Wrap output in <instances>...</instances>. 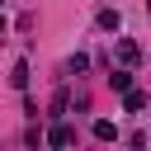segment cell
Wrapping results in <instances>:
<instances>
[{"mask_svg": "<svg viewBox=\"0 0 151 151\" xmlns=\"http://www.w3.org/2000/svg\"><path fill=\"white\" fill-rule=\"evenodd\" d=\"M118 61H123V66H137V61H142V47H137L132 38H118Z\"/></svg>", "mask_w": 151, "mask_h": 151, "instance_id": "6da1fadb", "label": "cell"}, {"mask_svg": "<svg viewBox=\"0 0 151 151\" xmlns=\"http://www.w3.org/2000/svg\"><path fill=\"white\" fill-rule=\"evenodd\" d=\"M71 137H76V132H71L66 123H57V127L47 132V146H71Z\"/></svg>", "mask_w": 151, "mask_h": 151, "instance_id": "7a4b0ae2", "label": "cell"}, {"mask_svg": "<svg viewBox=\"0 0 151 151\" xmlns=\"http://www.w3.org/2000/svg\"><path fill=\"white\" fill-rule=\"evenodd\" d=\"M123 109H127V113L146 109V94H142V90H123Z\"/></svg>", "mask_w": 151, "mask_h": 151, "instance_id": "3957f363", "label": "cell"}, {"mask_svg": "<svg viewBox=\"0 0 151 151\" xmlns=\"http://www.w3.org/2000/svg\"><path fill=\"white\" fill-rule=\"evenodd\" d=\"M9 85H14V90H24V85H28V61H14V71H9Z\"/></svg>", "mask_w": 151, "mask_h": 151, "instance_id": "277c9868", "label": "cell"}, {"mask_svg": "<svg viewBox=\"0 0 151 151\" xmlns=\"http://www.w3.org/2000/svg\"><path fill=\"white\" fill-rule=\"evenodd\" d=\"M109 85H113L118 94H123V90H132V71H127V66H123V71H113V76H109Z\"/></svg>", "mask_w": 151, "mask_h": 151, "instance_id": "5b68a950", "label": "cell"}, {"mask_svg": "<svg viewBox=\"0 0 151 151\" xmlns=\"http://www.w3.org/2000/svg\"><path fill=\"white\" fill-rule=\"evenodd\" d=\"M118 24H123V19H118V9H99V28H104V33H113Z\"/></svg>", "mask_w": 151, "mask_h": 151, "instance_id": "8992f818", "label": "cell"}, {"mask_svg": "<svg viewBox=\"0 0 151 151\" xmlns=\"http://www.w3.org/2000/svg\"><path fill=\"white\" fill-rule=\"evenodd\" d=\"M94 137H99V142H113V137H118V127H113L109 118H99V123H94Z\"/></svg>", "mask_w": 151, "mask_h": 151, "instance_id": "52a82bcc", "label": "cell"}, {"mask_svg": "<svg viewBox=\"0 0 151 151\" xmlns=\"http://www.w3.org/2000/svg\"><path fill=\"white\" fill-rule=\"evenodd\" d=\"M5 28H9V24H5V14H0V38H5Z\"/></svg>", "mask_w": 151, "mask_h": 151, "instance_id": "ba28073f", "label": "cell"}, {"mask_svg": "<svg viewBox=\"0 0 151 151\" xmlns=\"http://www.w3.org/2000/svg\"><path fill=\"white\" fill-rule=\"evenodd\" d=\"M0 5H5V0H0Z\"/></svg>", "mask_w": 151, "mask_h": 151, "instance_id": "9c48e42d", "label": "cell"}, {"mask_svg": "<svg viewBox=\"0 0 151 151\" xmlns=\"http://www.w3.org/2000/svg\"><path fill=\"white\" fill-rule=\"evenodd\" d=\"M146 9H151V5H146Z\"/></svg>", "mask_w": 151, "mask_h": 151, "instance_id": "30bf717a", "label": "cell"}]
</instances>
